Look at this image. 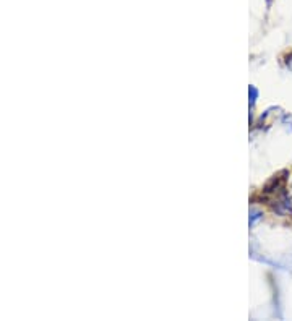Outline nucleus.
Returning a JSON list of instances; mask_svg holds the SVG:
<instances>
[{
    "instance_id": "1",
    "label": "nucleus",
    "mask_w": 292,
    "mask_h": 321,
    "mask_svg": "<svg viewBox=\"0 0 292 321\" xmlns=\"http://www.w3.org/2000/svg\"><path fill=\"white\" fill-rule=\"evenodd\" d=\"M287 172H281L271 179L265 188L257 196H262V201L268 204L271 210L278 214H286L290 211V198L286 190V175Z\"/></svg>"
}]
</instances>
